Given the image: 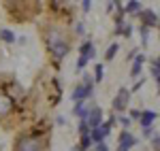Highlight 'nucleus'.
Here are the masks:
<instances>
[{
	"mask_svg": "<svg viewBox=\"0 0 160 151\" xmlns=\"http://www.w3.org/2000/svg\"><path fill=\"white\" fill-rule=\"evenodd\" d=\"M73 113L77 115V117H81V119L86 121V119H88V113H90V109H86V104H83V102H75Z\"/></svg>",
	"mask_w": 160,
	"mask_h": 151,
	"instance_id": "f8f14e48",
	"label": "nucleus"
},
{
	"mask_svg": "<svg viewBox=\"0 0 160 151\" xmlns=\"http://www.w3.org/2000/svg\"><path fill=\"white\" fill-rule=\"evenodd\" d=\"M90 62V60H88V58H79V62H77V68H79V70H81V68H86V64Z\"/></svg>",
	"mask_w": 160,
	"mask_h": 151,
	"instance_id": "5701e85b",
	"label": "nucleus"
},
{
	"mask_svg": "<svg viewBox=\"0 0 160 151\" xmlns=\"http://www.w3.org/2000/svg\"><path fill=\"white\" fill-rule=\"evenodd\" d=\"M124 13H130V15H139V13H141V2H137V0L128 2V4L124 7Z\"/></svg>",
	"mask_w": 160,
	"mask_h": 151,
	"instance_id": "ddd939ff",
	"label": "nucleus"
},
{
	"mask_svg": "<svg viewBox=\"0 0 160 151\" xmlns=\"http://www.w3.org/2000/svg\"><path fill=\"white\" fill-rule=\"evenodd\" d=\"M113 121H115V119H109L107 124H100L98 128H92V130H90V140H92V143H102V140L107 139V134L111 132Z\"/></svg>",
	"mask_w": 160,
	"mask_h": 151,
	"instance_id": "7ed1b4c3",
	"label": "nucleus"
},
{
	"mask_svg": "<svg viewBox=\"0 0 160 151\" xmlns=\"http://www.w3.org/2000/svg\"><path fill=\"white\" fill-rule=\"evenodd\" d=\"M90 145H92L90 134H88V136H81V140H79V151H88V149H90Z\"/></svg>",
	"mask_w": 160,
	"mask_h": 151,
	"instance_id": "6ab92c4d",
	"label": "nucleus"
},
{
	"mask_svg": "<svg viewBox=\"0 0 160 151\" xmlns=\"http://www.w3.org/2000/svg\"><path fill=\"white\" fill-rule=\"evenodd\" d=\"M47 49H49V53L56 58V60H62L64 55H68L71 47H68V43H66L64 38L53 36V38H49V40H47Z\"/></svg>",
	"mask_w": 160,
	"mask_h": 151,
	"instance_id": "f257e3e1",
	"label": "nucleus"
},
{
	"mask_svg": "<svg viewBox=\"0 0 160 151\" xmlns=\"http://www.w3.org/2000/svg\"><path fill=\"white\" fill-rule=\"evenodd\" d=\"M79 53H81V58H88V60H92L96 53H94V45L90 43V40H86L81 47H79Z\"/></svg>",
	"mask_w": 160,
	"mask_h": 151,
	"instance_id": "9b49d317",
	"label": "nucleus"
},
{
	"mask_svg": "<svg viewBox=\"0 0 160 151\" xmlns=\"http://www.w3.org/2000/svg\"><path fill=\"white\" fill-rule=\"evenodd\" d=\"M128 100H130V89H126V87H120V92H118V96L113 98V111L115 113H122L124 109L128 106Z\"/></svg>",
	"mask_w": 160,
	"mask_h": 151,
	"instance_id": "20e7f679",
	"label": "nucleus"
},
{
	"mask_svg": "<svg viewBox=\"0 0 160 151\" xmlns=\"http://www.w3.org/2000/svg\"><path fill=\"white\" fill-rule=\"evenodd\" d=\"M139 17H141V21H143V28H154V26H158V15L154 11H141L139 13Z\"/></svg>",
	"mask_w": 160,
	"mask_h": 151,
	"instance_id": "6e6552de",
	"label": "nucleus"
},
{
	"mask_svg": "<svg viewBox=\"0 0 160 151\" xmlns=\"http://www.w3.org/2000/svg\"><path fill=\"white\" fill-rule=\"evenodd\" d=\"M152 79H160V60H152Z\"/></svg>",
	"mask_w": 160,
	"mask_h": 151,
	"instance_id": "f3484780",
	"label": "nucleus"
},
{
	"mask_svg": "<svg viewBox=\"0 0 160 151\" xmlns=\"http://www.w3.org/2000/svg\"><path fill=\"white\" fill-rule=\"evenodd\" d=\"M143 62H145V55H143V53H137L135 55V64H132V68H130V77H132V79L141 75V66H143Z\"/></svg>",
	"mask_w": 160,
	"mask_h": 151,
	"instance_id": "9d476101",
	"label": "nucleus"
},
{
	"mask_svg": "<svg viewBox=\"0 0 160 151\" xmlns=\"http://www.w3.org/2000/svg\"><path fill=\"white\" fill-rule=\"evenodd\" d=\"M79 134L81 136H88L90 134V126H88V121H83V119L79 121Z\"/></svg>",
	"mask_w": 160,
	"mask_h": 151,
	"instance_id": "aec40b11",
	"label": "nucleus"
},
{
	"mask_svg": "<svg viewBox=\"0 0 160 151\" xmlns=\"http://www.w3.org/2000/svg\"><path fill=\"white\" fill-rule=\"evenodd\" d=\"M9 111H11V100L7 96H0V115L9 113Z\"/></svg>",
	"mask_w": 160,
	"mask_h": 151,
	"instance_id": "2eb2a0df",
	"label": "nucleus"
},
{
	"mask_svg": "<svg viewBox=\"0 0 160 151\" xmlns=\"http://www.w3.org/2000/svg\"><path fill=\"white\" fill-rule=\"evenodd\" d=\"M139 117H141V111H139V109H132V111H130V119H132V121H139Z\"/></svg>",
	"mask_w": 160,
	"mask_h": 151,
	"instance_id": "4be33fe9",
	"label": "nucleus"
},
{
	"mask_svg": "<svg viewBox=\"0 0 160 151\" xmlns=\"http://www.w3.org/2000/svg\"><path fill=\"white\" fill-rule=\"evenodd\" d=\"M152 143H154V149H158V145H160V139H158V134H154V140H152Z\"/></svg>",
	"mask_w": 160,
	"mask_h": 151,
	"instance_id": "393cba45",
	"label": "nucleus"
},
{
	"mask_svg": "<svg viewBox=\"0 0 160 151\" xmlns=\"http://www.w3.org/2000/svg\"><path fill=\"white\" fill-rule=\"evenodd\" d=\"M158 119V113L156 111H141V117H139V124L143 126V130L145 128H152V124Z\"/></svg>",
	"mask_w": 160,
	"mask_h": 151,
	"instance_id": "1a4fd4ad",
	"label": "nucleus"
},
{
	"mask_svg": "<svg viewBox=\"0 0 160 151\" xmlns=\"http://www.w3.org/2000/svg\"><path fill=\"white\" fill-rule=\"evenodd\" d=\"M0 40H4V43H15V34H13L11 30L2 28V30H0Z\"/></svg>",
	"mask_w": 160,
	"mask_h": 151,
	"instance_id": "4468645a",
	"label": "nucleus"
},
{
	"mask_svg": "<svg viewBox=\"0 0 160 151\" xmlns=\"http://www.w3.org/2000/svg\"><path fill=\"white\" fill-rule=\"evenodd\" d=\"M92 89H94V85H92V77H83V83L73 89V96H71V98H73L75 102H83L86 98L92 96Z\"/></svg>",
	"mask_w": 160,
	"mask_h": 151,
	"instance_id": "f03ea898",
	"label": "nucleus"
},
{
	"mask_svg": "<svg viewBox=\"0 0 160 151\" xmlns=\"http://www.w3.org/2000/svg\"><path fill=\"white\" fill-rule=\"evenodd\" d=\"M83 30H86V26H83V24H77V32H79V34H81Z\"/></svg>",
	"mask_w": 160,
	"mask_h": 151,
	"instance_id": "a878e982",
	"label": "nucleus"
},
{
	"mask_svg": "<svg viewBox=\"0 0 160 151\" xmlns=\"http://www.w3.org/2000/svg\"><path fill=\"white\" fill-rule=\"evenodd\" d=\"M88 126H90V130L92 128H98L100 124H102V109L100 106H96V109H92L90 113H88Z\"/></svg>",
	"mask_w": 160,
	"mask_h": 151,
	"instance_id": "0eeeda50",
	"label": "nucleus"
},
{
	"mask_svg": "<svg viewBox=\"0 0 160 151\" xmlns=\"http://www.w3.org/2000/svg\"><path fill=\"white\" fill-rule=\"evenodd\" d=\"M94 151H109V145L102 140V143H96V147H94Z\"/></svg>",
	"mask_w": 160,
	"mask_h": 151,
	"instance_id": "412c9836",
	"label": "nucleus"
},
{
	"mask_svg": "<svg viewBox=\"0 0 160 151\" xmlns=\"http://www.w3.org/2000/svg\"><path fill=\"white\" fill-rule=\"evenodd\" d=\"M90 7H92V2H90V0H83V2H81V9H83V13L90 11Z\"/></svg>",
	"mask_w": 160,
	"mask_h": 151,
	"instance_id": "b1692460",
	"label": "nucleus"
},
{
	"mask_svg": "<svg viewBox=\"0 0 160 151\" xmlns=\"http://www.w3.org/2000/svg\"><path fill=\"white\" fill-rule=\"evenodd\" d=\"M135 145H137V139L128 130H122L120 132V139H118V151H130Z\"/></svg>",
	"mask_w": 160,
	"mask_h": 151,
	"instance_id": "423d86ee",
	"label": "nucleus"
},
{
	"mask_svg": "<svg viewBox=\"0 0 160 151\" xmlns=\"http://www.w3.org/2000/svg\"><path fill=\"white\" fill-rule=\"evenodd\" d=\"M102 77H105V66H102V64H96V66H94V81H102Z\"/></svg>",
	"mask_w": 160,
	"mask_h": 151,
	"instance_id": "dca6fc26",
	"label": "nucleus"
},
{
	"mask_svg": "<svg viewBox=\"0 0 160 151\" xmlns=\"http://www.w3.org/2000/svg\"><path fill=\"white\" fill-rule=\"evenodd\" d=\"M118 49H120V45H118V43L109 45V49H107V53H105V58H107V60H113V58H115V53H118Z\"/></svg>",
	"mask_w": 160,
	"mask_h": 151,
	"instance_id": "a211bd4d",
	"label": "nucleus"
},
{
	"mask_svg": "<svg viewBox=\"0 0 160 151\" xmlns=\"http://www.w3.org/2000/svg\"><path fill=\"white\" fill-rule=\"evenodd\" d=\"M15 151H41V140L32 136H22L15 145Z\"/></svg>",
	"mask_w": 160,
	"mask_h": 151,
	"instance_id": "39448f33",
	"label": "nucleus"
}]
</instances>
